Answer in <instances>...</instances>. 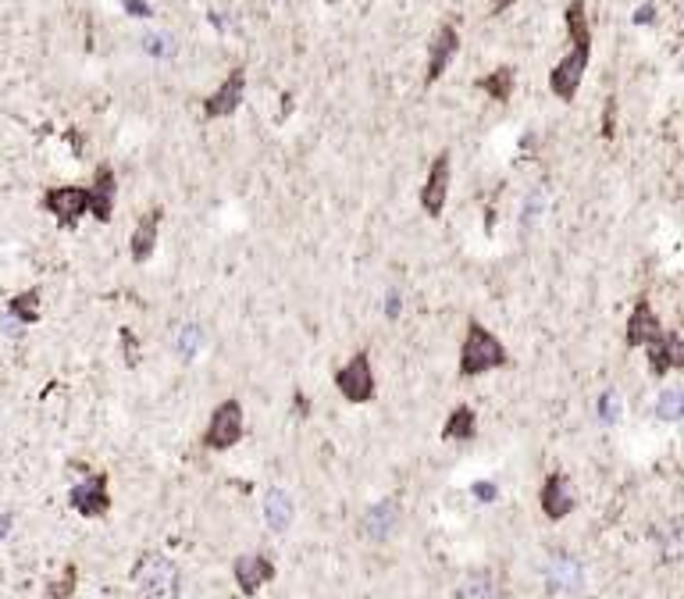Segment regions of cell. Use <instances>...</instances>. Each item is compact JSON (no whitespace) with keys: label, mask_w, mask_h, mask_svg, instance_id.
I'll return each instance as SVG.
<instances>
[{"label":"cell","mask_w":684,"mask_h":599,"mask_svg":"<svg viewBox=\"0 0 684 599\" xmlns=\"http://www.w3.org/2000/svg\"><path fill=\"white\" fill-rule=\"evenodd\" d=\"M563 22H567V36H570V50L567 58L553 68L549 75V90L560 100H574L581 90V79L588 72V61H592V25L585 15V0H570L567 11H563Z\"/></svg>","instance_id":"obj_1"},{"label":"cell","mask_w":684,"mask_h":599,"mask_svg":"<svg viewBox=\"0 0 684 599\" xmlns=\"http://www.w3.org/2000/svg\"><path fill=\"white\" fill-rule=\"evenodd\" d=\"M510 364V353H506L503 339L496 336L492 329H485L478 318L467 321V332H464V343H460V375L464 378H478V375H489V371H499Z\"/></svg>","instance_id":"obj_2"},{"label":"cell","mask_w":684,"mask_h":599,"mask_svg":"<svg viewBox=\"0 0 684 599\" xmlns=\"http://www.w3.org/2000/svg\"><path fill=\"white\" fill-rule=\"evenodd\" d=\"M132 585L139 599H179V567L164 553H147L132 564Z\"/></svg>","instance_id":"obj_3"},{"label":"cell","mask_w":684,"mask_h":599,"mask_svg":"<svg viewBox=\"0 0 684 599\" xmlns=\"http://www.w3.org/2000/svg\"><path fill=\"white\" fill-rule=\"evenodd\" d=\"M335 389L342 400L350 403H371L375 400V368H371V353L357 350L350 361L335 371Z\"/></svg>","instance_id":"obj_4"},{"label":"cell","mask_w":684,"mask_h":599,"mask_svg":"<svg viewBox=\"0 0 684 599\" xmlns=\"http://www.w3.org/2000/svg\"><path fill=\"white\" fill-rule=\"evenodd\" d=\"M246 432V418H243V403L239 400H221L211 414V425L204 432V446L214 453L232 450V446L243 439Z\"/></svg>","instance_id":"obj_5"},{"label":"cell","mask_w":684,"mask_h":599,"mask_svg":"<svg viewBox=\"0 0 684 599\" xmlns=\"http://www.w3.org/2000/svg\"><path fill=\"white\" fill-rule=\"evenodd\" d=\"M43 211L54 214V222L61 229H75V225L90 214V189L86 186H50L43 193Z\"/></svg>","instance_id":"obj_6"},{"label":"cell","mask_w":684,"mask_h":599,"mask_svg":"<svg viewBox=\"0 0 684 599\" xmlns=\"http://www.w3.org/2000/svg\"><path fill=\"white\" fill-rule=\"evenodd\" d=\"M72 510L82 517H107L111 514V478L107 471H93L72 489Z\"/></svg>","instance_id":"obj_7"},{"label":"cell","mask_w":684,"mask_h":599,"mask_svg":"<svg viewBox=\"0 0 684 599\" xmlns=\"http://www.w3.org/2000/svg\"><path fill=\"white\" fill-rule=\"evenodd\" d=\"M449 150H442L439 157L432 161V168H428V179H424L421 186V207L428 218H442V211H446V200H449V179H453V165H449Z\"/></svg>","instance_id":"obj_8"},{"label":"cell","mask_w":684,"mask_h":599,"mask_svg":"<svg viewBox=\"0 0 684 599\" xmlns=\"http://www.w3.org/2000/svg\"><path fill=\"white\" fill-rule=\"evenodd\" d=\"M645 353H649L652 378H667L670 371L684 368V339H681V332H677V329H663L660 336L645 346Z\"/></svg>","instance_id":"obj_9"},{"label":"cell","mask_w":684,"mask_h":599,"mask_svg":"<svg viewBox=\"0 0 684 599\" xmlns=\"http://www.w3.org/2000/svg\"><path fill=\"white\" fill-rule=\"evenodd\" d=\"M232 575H236V585L243 596H257V589H264L278 571H275V560H271L268 553H243V557H236V564H232Z\"/></svg>","instance_id":"obj_10"},{"label":"cell","mask_w":684,"mask_h":599,"mask_svg":"<svg viewBox=\"0 0 684 599\" xmlns=\"http://www.w3.org/2000/svg\"><path fill=\"white\" fill-rule=\"evenodd\" d=\"M456 50H460V33H456V25H439L428 43V65H424V83L432 86L442 79V72L449 68V61L456 58Z\"/></svg>","instance_id":"obj_11"},{"label":"cell","mask_w":684,"mask_h":599,"mask_svg":"<svg viewBox=\"0 0 684 599\" xmlns=\"http://www.w3.org/2000/svg\"><path fill=\"white\" fill-rule=\"evenodd\" d=\"M538 503H542V514H546L549 521H563L570 510L578 507L574 489H570V482H567L563 471H549L546 482H542V489H538Z\"/></svg>","instance_id":"obj_12"},{"label":"cell","mask_w":684,"mask_h":599,"mask_svg":"<svg viewBox=\"0 0 684 599\" xmlns=\"http://www.w3.org/2000/svg\"><path fill=\"white\" fill-rule=\"evenodd\" d=\"M243 97H246V72H243V68H232L225 83H221L218 90H214L211 97L204 100V115L207 118L236 115L239 104H243Z\"/></svg>","instance_id":"obj_13"},{"label":"cell","mask_w":684,"mask_h":599,"mask_svg":"<svg viewBox=\"0 0 684 599\" xmlns=\"http://www.w3.org/2000/svg\"><path fill=\"white\" fill-rule=\"evenodd\" d=\"M663 332V321L660 314L652 311L649 296H638L635 300V311L627 314V329H624V343L635 350V346H649L652 339Z\"/></svg>","instance_id":"obj_14"},{"label":"cell","mask_w":684,"mask_h":599,"mask_svg":"<svg viewBox=\"0 0 684 599\" xmlns=\"http://www.w3.org/2000/svg\"><path fill=\"white\" fill-rule=\"evenodd\" d=\"M399 521H403V510H399V500H392V496H385V500L371 503L364 514V535L371 542H385L396 535Z\"/></svg>","instance_id":"obj_15"},{"label":"cell","mask_w":684,"mask_h":599,"mask_svg":"<svg viewBox=\"0 0 684 599\" xmlns=\"http://www.w3.org/2000/svg\"><path fill=\"white\" fill-rule=\"evenodd\" d=\"M90 214L97 218V222H111L114 214V197H118V179H114V168L111 165H97V172H93V182L90 186Z\"/></svg>","instance_id":"obj_16"},{"label":"cell","mask_w":684,"mask_h":599,"mask_svg":"<svg viewBox=\"0 0 684 599\" xmlns=\"http://www.w3.org/2000/svg\"><path fill=\"white\" fill-rule=\"evenodd\" d=\"M546 582L553 592H581L585 585V571L570 553H553L546 564Z\"/></svg>","instance_id":"obj_17"},{"label":"cell","mask_w":684,"mask_h":599,"mask_svg":"<svg viewBox=\"0 0 684 599\" xmlns=\"http://www.w3.org/2000/svg\"><path fill=\"white\" fill-rule=\"evenodd\" d=\"M161 218H164V211H161V207H154V211L143 214V218L136 222V229H132L129 250H132V261H136V264H147L150 257H154L157 232H161Z\"/></svg>","instance_id":"obj_18"},{"label":"cell","mask_w":684,"mask_h":599,"mask_svg":"<svg viewBox=\"0 0 684 599\" xmlns=\"http://www.w3.org/2000/svg\"><path fill=\"white\" fill-rule=\"evenodd\" d=\"M474 435H478V414H474V407H467V403L453 407L446 425H442V439L446 443H471Z\"/></svg>","instance_id":"obj_19"},{"label":"cell","mask_w":684,"mask_h":599,"mask_svg":"<svg viewBox=\"0 0 684 599\" xmlns=\"http://www.w3.org/2000/svg\"><path fill=\"white\" fill-rule=\"evenodd\" d=\"M293 496L285 493V489H268L264 493V521H268L271 532H285V528L293 525Z\"/></svg>","instance_id":"obj_20"},{"label":"cell","mask_w":684,"mask_h":599,"mask_svg":"<svg viewBox=\"0 0 684 599\" xmlns=\"http://www.w3.org/2000/svg\"><path fill=\"white\" fill-rule=\"evenodd\" d=\"M453 596L456 599H503V589H499V582L489 575V571H471V575H464V582L456 585Z\"/></svg>","instance_id":"obj_21"},{"label":"cell","mask_w":684,"mask_h":599,"mask_svg":"<svg viewBox=\"0 0 684 599\" xmlns=\"http://www.w3.org/2000/svg\"><path fill=\"white\" fill-rule=\"evenodd\" d=\"M200 346H204V329L200 325H193V321H186V325H179L175 329V336H171V350H175V357L179 361H193L196 353H200Z\"/></svg>","instance_id":"obj_22"},{"label":"cell","mask_w":684,"mask_h":599,"mask_svg":"<svg viewBox=\"0 0 684 599\" xmlns=\"http://www.w3.org/2000/svg\"><path fill=\"white\" fill-rule=\"evenodd\" d=\"M8 314L15 321H22L25 329L29 325H36L40 321V289H22V293H15L11 296V304H8Z\"/></svg>","instance_id":"obj_23"},{"label":"cell","mask_w":684,"mask_h":599,"mask_svg":"<svg viewBox=\"0 0 684 599\" xmlns=\"http://www.w3.org/2000/svg\"><path fill=\"white\" fill-rule=\"evenodd\" d=\"M481 90H485V97H492L496 104H506V100L513 97V68H496V72H489L485 79H481Z\"/></svg>","instance_id":"obj_24"},{"label":"cell","mask_w":684,"mask_h":599,"mask_svg":"<svg viewBox=\"0 0 684 599\" xmlns=\"http://www.w3.org/2000/svg\"><path fill=\"white\" fill-rule=\"evenodd\" d=\"M75 582H79V571H75V564H68L65 571H61V578H54V582L47 585L43 599H75Z\"/></svg>","instance_id":"obj_25"},{"label":"cell","mask_w":684,"mask_h":599,"mask_svg":"<svg viewBox=\"0 0 684 599\" xmlns=\"http://www.w3.org/2000/svg\"><path fill=\"white\" fill-rule=\"evenodd\" d=\"M656 414H660L663 421H677L684 414V393L681 389H663L660 396H656Z\"/></svg>","instance_id":"obj_26"},{"label":"cell","mask_w":684,"mask_h":599,"mask_svg":"<svg viewBox=\"0 0 684 599\" xmlns=\"http://www.w3.org/2000/svg\"><path fill=\"white\" fill-rule=\"evenodd\" d=\"M143 50L154 54V58H171V54H175V40H171L168 33H150V36H143Z\"/></svg>","instance_id":"obj_27"},{"label":"cell","mask_w":684,"mask_h":599,"mask_svg":"<svg viewBox=\"0 0 684 599\" xmlns=\"http://www.w3.org/2000/svg\"><path fill=\"white\" fill-rule=\"evenodd\" d=\"M118 339H122V350H125V361H129V368H136V364H139V353H143V346H139L136 332H132V329H122V332H118Z\"/></svg>","instance_id":"obj_28"},{"label":"cell","mask_w":684,"mask_h":599,"mask_svg":"<svg viewBox=\"0 0 684 599\" xmlns=\"http://www.w3.org/2000/svg\"><path fill=\"white\" fill-rule=\"evenodd\" d=\"M542 207H546V197H542V193H531V200L524 204V218H521L524 232H531V225L538 222V214H542Z\"/></svg>","instance_id":"obj_29"},{"label":"cell","mask_w":684,"mask_h":599,"mask_svg":"<svg viewBox=\"0 0 684 599\" xmlns=\"http://www.w3.org/2000/svg\"><path fill=\"white\" fill-rule=\"evenodd\" d=\"M603 140H613L617 136V97H610L606 100V107H603Z\"/></svg>","instance_id":"obj_30"},{"label":"cell","mask_w":684,"mask_h":599,"mask_svg":"<svg viewBox=\"0 0 684 599\" xmlns=\"http://www.w3.org/2000/svg\"><path fill=\"white\" fill-rule=\"evenodd\" d=\"M617 414H620V407H617V393H613V389H606V393L599 396V418H603L606 425H613V421H617Z\"/></svg>","instance_id":"obj_31"},{"label":"cell","mask_w":684,"mask_h":599,"mask_svg":"<svg viewBox=\"0 0 684 599\" xmlns=\"http://www.w3.org/2000/svg\"><path fill=\"white\" fill-rule=\"evenodd\" d=\"M399 311H403V293H399V289H389V296H385V318L396 321Z\"/></svg>","instance_id":"obj_32"},{"label":"cell","mask_w":684,"mask_h":599,"mask_svg":"<svg viewBox=\"0 0 684 599\" xmlns=\"http://www.w3.org/2000/svg\"><path fill=\"white\" fill-rule=\"evenodd\" d=\"M471 493L478 496L481 503H492L499 496V489H496V482H474L471 485Z\"/></svg>","instance_id":"obj_33"},{"label":"cell","mask_w":684,"mask_h":599,"mask_svg":"<svg viewBox=\"0 0 684 599\" xmlns=\"http://www.w3.org/2000/svg\"><path fill=\"white\" fill-rule=\"evenodd\" d=\"M0 332H4V336H8V339H22L25 325H22V321H15V318H11V314H4V318H0Z\"/></svg>","instance_id":"obj_34"},{"label":"cell","mask_w":684,"mask_h":599,"mask_svg":"<svg viewBox=\"0 0 684 599\" xmlns=\"http://www.w3.org/2000/svg\"><path fill=\"white\" fill-rule=\"evenodd\" d=\"M125 11H129L132 18H150V15H154V8H150L147 0H125Z\"/></svg>","instance_id":"obj_35"},{"label":"cell","mask_w":684,"mask_h":599,"mask_svg":"<svg viewBox=\"0 0 684 599\" xmlns=\"http://www.w3.org/2000/svg\"><path fill=\"white\" fill-rule=\"evenodd\" d=\"M652 18H656V4H652V0H649V4H642V8L635 11V25H649Z\"/></svg>","instance_id":"obj_36"},{"label":"cell","mask_w":684,"mask_h":599,"mask_svg":"<svg viewBox=\"0 0 684 599\" xmlns=\"http://www.w3.org/2000/svg\"><path fill=\"white\" fill-rule=\"evenodd\" d=\"M11 525H15V517L11 514H0V542L8 539V532H11Z\"/></svg>","instance_id":"obj_37"},{"label":"cell","mask_w":684,"mask_h":599,"mask_svg":"<svg viewBox=\"0 0 684 599\" xmlns=\"http://www.w3.org/2000/svg\"><path fill=\"white\" fill-rule=\"evenodd\" d=\"M510 4H513V0H492V18H499V15H503V11L510 8Z\"/></svg>","instance_id":"obj_38"}]
</instances>
